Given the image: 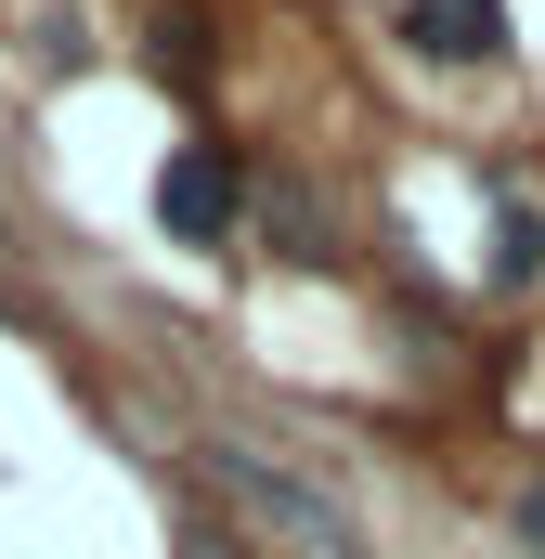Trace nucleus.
Here are the masks:
<instances>
[{
	"instance_id": "f03ea898",
	"label": "nucleus",
	"mask_w": 545,
	"mask_h": 559,
	"mask_svg": "<svg viewBox=\"0 0 545 559\" xmlns=\"http://www.w3.org/2000/svg\"><path fill=\"white\" fill-rule=\"evenodd\" d=\"M156 235L169 248H195V261H221L234 235H247V169H234V143H169V169H156Z\"/></svg>"
},
{
	"instance_id": "0eeeda50",
	"label": "nucleus",
	"mask_w": 545,
	"mask_h": 559,
	"mask_svg": "<svg viewBox=\"0 0 545 559\" xmlns=\"http://www.w3.org/2000/svg\"><path fill=\"white\" fill-rule=\"evenodd\" d=\"M507 534H520V559H545V468L520 481V495H507Z\"/></svg>"
},
{
	"instance_id": "39448f33",
	"label": "nucleus",
	"mask_w": 545,
	"mask_h": 559,
	"mask_svg": "<svg viewBox=\"0 0 545 559\" xmlns=\"http://www.w3.org/2000/svg\"><path fill=\"white\" fill-rule=\"evenodd\" d=\"M261 222L286 235V261H325V209H312V182H272V195H261Z\"/></svg>"
},
{
	"instance_id": "7ed1b4c3",
	"label": "nucleus",
	"mask_w": 545,
	"mask_h": 559,
	"mask_svg": "<svg viewBox=\"0 0 545 559\" xmlns=\"http://www.w3.org/2000/svg\"><path fill=\"white\" fill-rule=\"evenodd\" d=\"M481 195H494V261H481V286H494V299H533L545 286V195L507 169V156L481 169Z\"/></svg>"
},
{
	"instance_id": "20e7f679",
	"label": "nucleus",
	"mask_w": 545,
	"mask_h": 559,
	"mask_svg": "<svg viewBox=\"0 0 545 559\" xmlns=\"http://www.w3.org/2000/svg\"><path fill=\"white\" fill-rule=\"evenodd\" d=\"M403 39L428 66H507V0H403Z\"/></svg>"
},
{
	"instance_id": "423d86ee",
	"label": "nucleus",
	"mask_w": 545,
	"mask_h": 559,
	"mask_svg": "<svg viewBox=\"0 0 545 559\" xmlns=\"http://www.w3.org/2000/svg\"><path fill=\"white\" fill-rule=\"evenodd\" d=\"M156 79L208 92V26H195V13H156Z\"/></svg>"
},
{
	"instance_id": "6e6552de",
	"label": "nucleus",
	"mask_w": 545,
	"mask_h": 559,
	"mask_svg": "<svg viewBox=\"0 0 545 559\" xmlns=\"http://www.w3.org/2000/svg\"><path fill=\"white\" fill-rule=\"evenodd\" d=\"M0 248H13V222H0Z\"/></svg>"
},
{
	"instance_id": "f257e3e1",
	"label": "nucleus",
	"mask_w": 545,
	"mask_h": 559,
	"mask_svg": "<svg viewBox=\"0 0 545 559\" xmlns=\"http://www.w3.org/2000/svg\"><path fill=\"white\" fill-rule=\"evenodd\" d=\"M195 455H208V481H221V495H234V508H247L261 534H286V547H312V559H364V521H351V508H338L325 481H299L286 455L234 442V429H221V442H195Z\"/></svg>"
}]
</instances>
